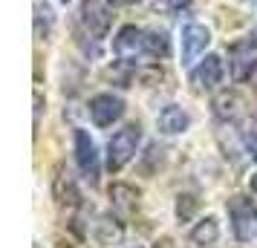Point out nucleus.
<instances>
[{
	"label": "nucleus",
	"instance_id": "nucleus-17",
	"mask_svg": "<svg viewBox=\"0 0 257 248\" xmlns=\"http://www.w3.org/2000/svg\"><path fill=\"white\" fill-rule=\"evenodd\" d=\"M49 29H52V9H49V3H38L35 6V35L47 38Z\"/></svg>",
	"mask_w": 257,
	"mask_h": 248
},
{
	"label": "nucleus",
	"instance_id": "nucleus-22",
	"mask_svg": "<svg viewBox=\"0 0 257 248\" xmlns=\"http://www.w3.org/2000/svg\"><path fill=\"white\" fill-rule=\"evenodd\" d=\"M110 3H121V6H130V3H139V0H110Z\"/></svg>",
	"mask_w": 257,
	"mask_h": 248
},
{
	"label": "nucleus",
	"instance_id": "nucleus-19",
	"mask_svg": "<svg viewBox=\"0 0 257 248\" xmlns=\"http://www.w3.org/2000/svg\"><path fill=\"white\" fill-rule=\"evenodd\" d=\"M185 6H191V0H156V9L162 12H182Z\"/></svg>",
	"mask_w": 257,
	"mask_h": 248
},
{
	"label": "nucleus",
	"instance_id": "nucleus-6",
	"mask_svg": "<svg viewBox=\"0 0 257 248\" xmlns=\"http://www.w3.org/2000/svg\"><path fill=\"white\" fill-rule=\"evenodd\" d=\"M222 75H225L222 58L208 55L205 61H199V67L191 70V84H194V90H217L222 84Z\"/></svg>",
	"mask_w": 257,
	"mask_h": 248
},
{
	"label": "nucleus",
	"instance_id": "nucleus-13",
	"mask_svg": "<svg viewBox=\"0 0 257 248\" xmlns=\"http://www.w3.org/2000/svg\"><path fill=\"white\" fill-rule=\"evenodd\" d=\"M240 113V98L234 93H222L214 98V116L222 118V121H231L234 116Z\"/></svg>",
	"mask_w": 257,
	"mask_h": 248
},
{
	"label": "nucleus",
	"instance_id": "nucleus-4",
	"mask_svg": "<svg viewBox=\"0 0 257 248\" xmlns=\"http://www.w3.org/2000/svg\"><path fill=\"white\" fill-rule=\"evenodd\" d=\"M124 116V101L113 93H101L90 98V118L95 127H110L113 121Z\"/></svg>",
	"mask_w": 257,
	"mask_h": 248
},
{
	"label": "nucleus",
	"instance_id": "nucleus-10",
	"mask_svg": "<svg viewBox=\"0 0 257 248\" xmlns=\"http://www.w3.org/2000/svg\"><path fill=\"white\" fill-rule=\"evenodd\" d=\"M156 127H159L162 136H179V133H185L188 127H191V116H188L182 107L168 104L162 113L156 116Z\"/></svg>",
	"mask_w": 257,
	"mask_h": 248
},
{
	"label": "nucleus",
	"instance_id": "nucleus-2",
	"mask_svg": "<svg viewBox=\"0 0 257 248\" xmlns=\"http://www.w3.org/2000/svg\"><path fill=\"white\" fill-rule=\"evenodd\" d=\"M228 216H231V231L240 242L257 239V208L251 205V199L234 193L228 199Z\"/></svg>",
	"mask_w": 257,
	"mask_h": 248
},
{
	"label": "nucleus",
	"instance_id": "nucleus-5",
	"mask_svg": "<svg viewBox=\"0 0 257 248\" xmlns=\"http://www.w3.org/2000/svg\"><path fill=\"white\" fill-rule=\"evenodd\" d=\"M113 52H116L121 61H136V58H148L145 52V32L136 29V26H121L118 35L113 38Z\"/></svg>",
	"mask_w": 257,
	"mask_h": 248
},
{
	"label": "nucleus",
	"instance_id": "nucleus-7",
	"mask_svg": "<svg viewBox=\"0 0 257 248\" xmlns=\"http://www.w3.org/2000/svg\"><path fill=\"white\" fill-rule=\"evenodd\" d=\"M75 162H78L84 176L95 185L98 182V150H95V142L84 130H75Z\"/></svg>",
	"mask_w": 257,
	"mask_h": 248
},
{
	"label": "nucleus",
	"instance_id": "nucleus-9",
	"mask_svg": "<svg viewBox=\"0 0 257 248\" xmlns=\"http://www.w3.org/2000/svg\"><path fill=\"white\" fill-rule=\"evenodd\" d=\"M211 44L208 26L202 24H188L182 29V64H194V61L205 52V47Z\"/></svg>",
	"mask_w": 257,
	"mask_h": 248
},
{
	"label": "nucleus",
	"instance_id": "nucleus-8",
	"mask_svg": "<svg viewBox=\"0 0 257 248\" xmlns=\"http://www.w3.org/2000/svg\"><path fill=\"white\" fill-rule=\"evenodd\" d=\"M81 15L87 29L93 32L95 38H104L110 32V24H113V12L107 9L104 0H81Z\"/></svg>",
	"mask_w": 257,
	"mask_h": 248
},
{
	"label": "nucleus",
	"instance_id": "nucleus-1",
	"mask_svg": "<svg viewBox=\"0 0 257 248\" xmlns=\"http://www.w3.org/2000/svg\"><path fill=\"white\" fill-rule=\"evenodd\" d=\"M139 142H142L139 124H124L121 130L113 133V139L107 144V165H110V170H121L127 165L136 156V150H139Z\"/></svg>",
	"mask_w": 257,
	"mask_h": 248
},
{
	"label": "nucleus",
	"instance_id": "nucleus-20",
	"mask_svg": "<svg viewBox=\"0 0 257 248\" xmlns=\"http://www.w3.org/2000/svg\"><path fill=\"white\" fill-rule=\"evenodd\" d=\"M248 156H251V159H254V162H257V139H254V142L248 139Z\"/></svg>",
	"mask_w": 257,
	"mask_h": 248
},
{
	"label": "nucleus",
	"instance_id": "nucleus-12",
	"mask_svg": "<svg viewBox=\"0 0 257 248\" xmlns=\"http://www.w3.org/2000/svg\"><path fill=\"white\" fill-rule=\"evenodd\" d=\"M55 196L64 205H78L81 202V193H78V188H75V182H72L70 173H58V179H55Z\"/></svg>",
	"mask_w": 257,
	"mask_h": 248
},
{
	"label": "nucleus",
	"instance_id": "nucleus-16",
	"mask_svg": "<svg viewBox=\"0 0 257 248\" xmlns=\"http://www.w3.org/2000/svg\"><path fill=\"white\" fill-rule=\"evenodd\" d=\"M95 236H98L104 245H113V242L121 239V225H118L116 219H110V216H101L98 225H95Z\"/></svg>",
	"mask_w": 257,
	"mask_h": 248
},
{
	"label": "nucleus",
	"instance_id": "nucleus-3",
	"mask_svg": "<svg viewBox=\"0 0 257 248\" xmlns=\"http://www.w3.org/2000/svg\"><path fill=\"white\" fill-rule=\"evenodd\" d=\"M228 67H231V78L234 81H248L257 70V44L248 41H237L228 49Z\"/></svg>",
	"mask_w": 257,
	"mask_h": 248
},
{
	"label": "nucleus",
	"instance_id": "nucleus-18",
	"mask_svg": "<svg viewBox=\"0 0 257 248\" xmlns=\"http://www.w3.org/2000/svg\"><path fill=\"white\" fill-rule=\"evenodd\" d=\"M194 211H197V199L194 196H179V202H176V216L185 222V219H191Z\"/></svg>",
	"mask_w": 257,
	"mask_h": 248
},
{
	"label": "nucleus",
	"instance_id": "nucleus-15",
	"mask_svg": "<svg viewBox=\"0 0 257 248\" xmlns=\"http://www.w3.org/2000/svg\"><path fill=\"white\" fill-rule=\"evenodd\" d=\"M110 199H113V205L121 208V211H133L136 202H139V193L130 188V185H113V188H110Z\"/></svg>",
	"mask_w": 257,
	"mask_h": 248
},
{
	"label": "nucleus",
	"instance_id": "nucleus-21",
	"mask_svg": "<svg viewBox=\"0 0 257 248\" xmlns=\"http://www.w3.org/2000/svg\"><path fill=\"white\" fill-rule=\"evenodd\" d=\"M248 185H251V193H254V196H257V173H254V176H251V182H248Z\"/></svg>",
	"mask_w": 257,
	"mask_h": 248
},
{
	"label": "nucleus",
	"instance_id": "nucleus-11",
	"mask_svg": "<svg viewBox=\"0 0 257 248\" xmlns=\"http://www.w3.org/2000/svg\"><path fill=\"white\" fill-rule=\"evenodd\" d=\"M220 239V225L214 216H205V219H199L194 225V231H191V242H197V245H214Z\"/></svg>",
	"mask_w": 257,
	"mask_h": 248
},
{
	"label": "nucleus",
	"instance_id": "nucleus-14",
	"mask_svg": "<svg viewBox=\"0 0 257 248\" xmlns=\"http://www.w3.org/2000/svg\"><path fill=\"white\" fill-rule=\"evenodd\" d=\"M145 52H148V58H168V52H171L168 35L165 32H145Z\"/></svg>",
	"mask_w": 257,
	"mask_h": 248
}]
</instances>
